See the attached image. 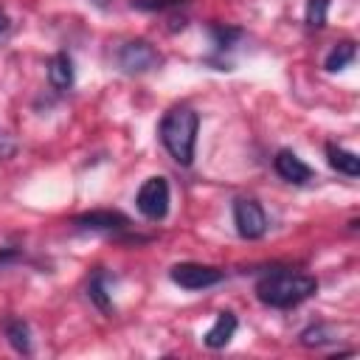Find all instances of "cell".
Listing matches in <instances>:
<instances>
[{
	"mask_svg": "<svg viewBox=\"0 0 360 360\" xmlns=\"http://www.w3.org/2000/svg\"><path fill=\"white\" fill-rule=\"evenodd\" d=\"M318 292V278L290 267H273L256 281V298L270 309H292Z\"/></svg>",
	"mask_w": 360,
	"mask_h": 360,
	"instance_id": "obj_1",
	"label": "cell"
},
{
	"mask_svg": "<svg viewBox=\"0 0 360 360\" xmlns=\"http://www.w3.org/2000/svg\"><path fill=\"white\" fill-rule=\"evenodd\" d=\"M197 129H200V115H197V110H191L186 104L172 107L160 118L158 135H160V143L172 155L174 163H180V166H191L194 163Z\"/></svg>",
	"mask_w": 360,
	"mask_h": 360,
	"instance_id": "obj_2",
	"label": "cell"
},
{
	"mask_svg": "<svg viewBox=\"0 0 360 360\" xmlns=\"http://www.w3.org/2000/svg\"><path fill=\"white\" fill-rule=\"evenodd\" d=\"M236 329H239L236 315H233L231 309H222V312H217L214 326L202 335V343H205L208 349H225V346L231 343V338L236 335Z\"/></svg>",
	"mask_w": 360,
	"mask_h": 360,
	"instance_id": "obj_12",
	"label": "cell"
},
{
	"mask_svg": "<svg viewBox=\"0 0 360 360\" xmlns=\"http://www.w3.org/2000/svg\"><path fill=\"white\" fill-rule=\"evenodd\" d=\"M338 340H340V329H338L335 323H323V321L309 323V326H307V329H301V335H298V343H301V346H307V349L335 346Z\"/></svg>",
	"mask_w": 360,
	"mask_h": 360,
	"instance_id": "obj_14",
	"label": "cell"
},
{
	"mask_svg": "<svg viewBox=\"0 0 360 360\" xmlns=\"http://www.w3.org/2000/svg\"><path fill=\"white\" fill-rule=\"evenodd\" d=\"M169 278L183 287V290H208V287H217L225 281V270L219 267H211V264H200V262H180L169 270Z\"/></svg>",
	"mask_w": 360,
	"mask_h": 360,
	"instance_id": "obj_6",
	"label": "cell"
},
{
	"mask_svg": "<svg viewBox=\"0 0 360 360\" xmlns=\"http://www.w3.org/2000/svg\"><path fill=\"white\" fill-rule=\"evenodd\" d=\"M112 284H115V278L107 273V270H96L93 276H90V281H87V298H90V304L98 309V312H104V315H112L115 312V304H112Z\"/></svg>",
	"mask_w": 360,
	"mask_h": 360,
	"instance_id": "obj_9",
	"label": "cell"
},
{
	"mask_svg": "<svg viewBox=\"0 0 360 360\" xmlns=\"http://www.w3.org/2000/svg\"><path fill=\"white\" fill-rule=\"evenodd\" d=\"M73 228L79 231H90V233H124L129 231V217L112 208H96V211H84L79 217H73Z\"/></svg>",
	"mask_w": 360,
	"mask_h": 360,
	"instance_id": "obj_7",
	"label": "cell"
},
{
	"mask_svg": "<svg viewBox=\"0 0 360 360\" xmlns=\"http://www.w3.org/2000/svg\"><path fill=\"white\" fill-rule=\"evenodd\" d=\"M17 259H22V250L20 248H0V267L14 264Z\"/></svg>",
	"mask_w": 360,
	"mask_h": 360,
	"instance_id": "obj_19",
	"label": "cell"
},
{
	"mask_svg": "<svg viewBox=\"0 0 360 360\" xmlns=\"http://www.w3.org/2000/svg\"><path fill=\"white\" fill-rule=\"evenodd\" d=\"M8 31H11V20H8V14L0 8V42L8 37Z\"/></svg>",
	"mask_w": 360,
	"mask_h": 360,
	"instance_id": "obj_20",
	"label": "cell"
},
{
	"mask_svg": "<svg viewBox=\"0 0 360 360\" xmlns=\"http://www.w3.org/2000/svg\"><path fill=\"white\" fill-rule=\"evenodd\" d=\"M115 65L127 76H143V73L158 70L163 65V56L149 39H127L115 51Z\"/></svg>",
	"mask_w": 360,
	"mask_h": 360,
	"instance_id": "obj_3",
	"label": "cell"
},
{
	"mask_svg": "<svg viewBox=\"0 0 360 360\" xmlns=\"http://www.w3.org/2000/svg\"><path fill=\"white\" fill-rule=\"evenodd\" d=\"M273 169L281 180H287L292 186H307L309 180H315V172L292 149H278L276 158H273Z\"/></svg>",
	"mask_w": 360,
	"mask_h": 360,
	"instance_id": "obj_8",
	"label": "cell"
},
{
	"mask_svg": "<svg viewBox=\"0 0 360 360\" xmlns=\"http://www.w3.org/2000/svg\"><path fill=\"white\" fill-rule=\"evenodd\" d=\"M326 160L335 172L346 174V177H360V158L338 143H326Z\"/></svg>",
	"mask_w": 360,
	"mask_h": 360,
	"instance_id": "obj_15",
	"label": "cell"
},
{
	"mask_svg": "<svg viewBox=\"0 0 360 360\" xmlns=\"http://www.w3.org/2000/svg\"><path fill=\"white\" fill-rule=\"evenodd\" d=\"M188 0H129V6L135 11H169V8H180Z\"/></svg>",
	"mask_w": 360,
	"mask_h": 360,
	"instance_id": "obj_18",
	"label": "cell"
},
{
	"mask_svg": "<svg viewBox=\"0 0 360 360\" xmlns=\"http://www.w3.org/2000/svg\"><path fill=\"white\" fill-rule=\"evenodd\" d=\"M208 37H211V45H214V56H222V53L233 51L245 39V28L228 25V22H211L208 25Z\"/></svg>",
	"mask_w": 360,
	"mask_h": 360,
	"instance_id": "obj_13",
	"label": "cell"
},
{
	"mask_svg": "<svg viewBox=\"0 0 360 360\" xmlns=\"http://www.w3.org/2000/svg\"><path fill=\"white\" fill-rule=\"evenodd\" d=\"M354 56H357V45H354L352 39H340V42H338V45H332V51L326 53L323 68H326L329 73H338V70L349 68V65L354 62Z\"/></svg>",
	"mask_w": 360,
	"mask_h": 360,
	"instance_id": "obj_16",
	"label": "cell"
},
{
	"mask_svg": "<svg viewBox=\"0 0 360 360\" xmlns=\"http://www.w3.org/2000/svg\"><path fill=\"white\" fill-rule=\"evenodd\" d=\"M233 225H236V233L248 242H256L267 233L270 228V219L262 208L259 200L253 197H236L233 200Z\"/></svg>",
	"mask_w": 360,
	"mask_h": 360,
	"instance_id": "obj_5",
	"label": "cell"
},
{
	"mask_svg": "<svg viewBox=\"0 0 360 360\" xmlns=\"http://www.w3.org/2000/svg\"><path fill=\"white\" fill-rule=\"evenodd\" d=\"M326 17H329V0H307L304 22L309 31H321L326 25Z\"/></svg>",
	"mask_w": 360,
	"mask_h": 360,
	"instance_id": "obj_17",
	"label": "cell"
},
{
	"mask_svg": "<svg viewBox=\"0 0 360 360\" xmlns=\"http://www.w3.org/2000/svg\"><path fill=\"white\" fill-rule=\"evenodd\" d=\"M73 79H76V70H73V59L68 51H56L51 59H48V84L56 90V93H68L73 87Z\"/></svg>",
	"mask_w": 360,
	"mask_h": 360,
	"instance_id": "obj_11",
	"label": "cell"
},
{
	"mask_svg": "<svg viewBox=\"0 0 360 360\" xmlns=\"http://www.w3.org/2000/svg\"><path fill=\"white\" fill-rule=\"evenodd\" d=\"M169 202H172V191H169V180L163 174L146 177L143 186L135 194V208L141 211V217H146L149 222H160L169 214Z\"/></svg>",
	"mask_w": 360,
	"mask_h": 360,
	"instance_id": "obj_4",
	"label": "cell"
},
{
	"mask_svg": "<svg viewBox=\"0 0 360 360\" xmlns=\"http://www.w3.org/2000/svg\"><path fill=\"white\" fill-rule=\"evenodd\" d=\"M0 332L6 335L8 346L17 352V354H31L34 352V343H31V326L25 318L20 315H6L0 321Z\"/></svg>",
	"mask_w": 360,
	"mask_h": 360,
	"instance_id": "obj_10",
	"label": "cell"
}]
</instances>
